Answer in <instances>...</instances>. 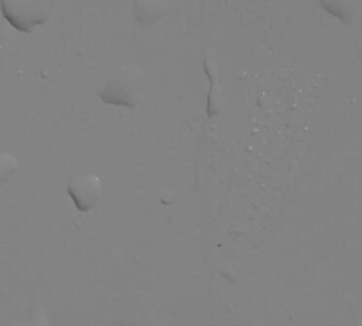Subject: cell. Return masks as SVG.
<instances>
[{"label": "cell", "instance_id": "3", "mask_svg": "<svg viewBox=\"0 0 362 326\" xmlns=\"http://www.w3.org/2000/svg\"><path fill=\"white\" fill-rule=\"evenodd\" d=\"M98 98H102L109 105L127 107V109H135L139 103V95L134 84L124 76H114L107 80L98 91Z\"/></svg>", "mask_w": 362, "mask_h": 326}, {"label": "cell", "instance_id": "5", "mask_svg": "<svg viewBox=\"0 0 362 326\" xmlns=\"http://www.w3.org/2000/svg\"><path fill=\"white\" fill-rule=\"evenodd\" d=\"M204 71H206V75L210 76L211 80V84H214V87L210 89V95H208V116L214 117L215 114H218V110H221V105H218V91H217L218 73H217V68L214 66V62H211L210 52L208 50H204Z\"/></svg>", "mask_w": 362, "mask_h": 326}, {"label": "cell", "instance_id": "4", "mask_svg": "<svg viewBox=\"0 0 362 326\" xmlns=\"http://www.w3.org/2000/svg\"><path fill=\"white\" fill-rule=\"evenodd\" d=\"M169 4L165 0H135L134 2V16L139 23H149L158 22L160 18L167 15Z\"/></svg>", "mask_w": 362, "mask_h": 326}, {"label": "cell", "instance_id": "1", "mask_svg": "<svg viewBox=\"0 0 362 326\" xmlns=\"http://www.w3.org/2000/svg\"><path fill=\"white\" fill-rule=\"evenodd\" d=\"M2 15L15 29L33 32L37 25H43L52 18L54 6L47 0H4L0 2Z\"/></svg>", "mask_w": 362, "mask_h": 326}, {"label": "cell", "instance_id": "7", "mask_svg": "<svg viewBox=\"0 0 362 326\" xmlns=\"http://www.w3.org/2000/svg\"><path fill=\"white\" fill-rule=\"evenodd\" d=\"M33 326H48V322L43 315H40V318H36V321L33 322Z\"/></svg>", "mask_w": 362, "mask_h": 326}, {"label": "cell", "instance_id": "6", "mask_svg": "<svg viewBox=\"0 0 362 326\" xmlns=\"http://www.w3.org/2000/svg\"><path fill=\"white\" fill-rule=\"evenodd\" d=\"M18 167H20L18 158H16L13 152L2 151V149H0V192H2V188H4L9 176L15 174Z\"/></svg>", "mask_w": 362, "mask_h": 326}, {"label": "cell", "instance_id": "2", "mask_svg": "<svg viewBox=\"0 0 362 326\" xmlns=\"http://www.w3.org/2000/svg\"><path fill=\"white\" fill-rule=\"evenodd\" d=\"M102 178L93 174V172H76L69 178L68 193L76 210L82 211V213H87L98 204L100 197H102Z\"/></svg>", "mask_w": 362, "mask_h": 326}]
</instances>
